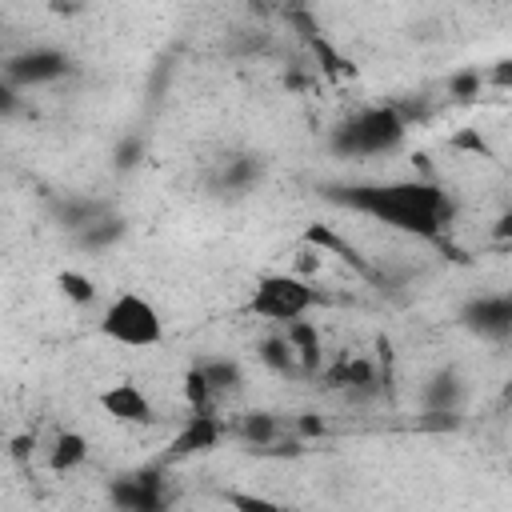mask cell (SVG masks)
Segmentation results:
<instances>
[{
  "label": "cell",
  "instance_id": "24",
  "mask_svg": "<svg viewBox=\"0 0 512 512\" xmlns=\"http://www.w3.org/2000/svg\"><path fill=\"white\" fill-rule=\"evenodd\" d=\"M32 448H36L32 432H24V436H16V440H12V456H16V460H28V456H32Z\"/></svg>",
  "mask_w": 512,
  "mask_h": 512
},
{
  "label": "cell",
  "instance_id": "14",
  "mask_svg": "<svg viewBox=\"0 0 512 512\" xmlns=\"http://www.w3.org/2000/svg\"><path fill=\"white\" fill-rule=\"evenodd\" d=\"M236 436L248 440V444H256V448H268V444H276V436H280V420H276L272 412H244V416L236 420Z\"/></svg>",
  "mask_w": 512,
  "mask_h": 512
},
{
  "label": "cell",
  "instance_id": "18",
  "mask_svg": "<svg viewBox=\"0 0 512 512\" xmlns=\"http://www.w3.org/2000/svg\"><path fill=\"white\" fill-rule=\"evenodd\" d=\"M200 368H204V376H208V384H212L216 396H220V392H236V388L244 384V372H240L236 360H208V364H200Z\"/></svg>",
  "mask_w": 512,
  "mask_h": 512
},
{
  "label": "cell",
  "instance_id": "1",
  "mask_svg": "<svg viewBox=\"0 0 512 512\" xmlns=\"http://www.w3.org/2000/svg\"><path fill=\"white\" fill-rule=\"evenodd\" d=\"M332 200L372 216L376 224H384L392 232H408V236L428 240V244H444V232L456 220L452 196L428 176L384 180V184H352V188H336Z\"/></svg>",
  "mask_w": 512,
  "mask_h": 512
},
{
  "label": "cell",
  "instance_id": "8",
  "mask_svg": "<svg viewBox=\"0 0 512 512\" xmlns=\"http://www.w3.org/2000/svg\"><path fill=\"white\" fill-rule=\"evenodd\" d=\"M64 68H68L64 52H56V48H28V52L8 60L4 76H8V84H44V80L64 76Z\"/></svg>",
  "mask_w": 512,
  "mask_h": 512
},
{
  "label": "cell",
  "instance_id": "12",
  "mask_svg": "<svg viewBox=\"0 0 512 512\" xmlns=\"http://www.w3.org/2000/svg\"><path fill=\"white\" fill-rule=\"evenodd\" d=\"M88 452H92L88 436L76 432V428H64V432H56L52 444H48V472L68 476V472H76V468L88 460Z\"/></svg>",
  "mask_w": 512,
  "mask_h": 512
},
{
  "label": "cell",
  "instance_id": "5",
  "mask_svg": "<svg viewBox=\"0 0 512 512\" xmlns=\"http://www.w3.org/2000/svg\"><path fill=\"white\" fill-rule=\"evenodd\" d=\"M96 404H100V412H104L108 420L128 424V428H144V424H152V420H156L152 400H148V396H144V388H140V384H132V380H116L112 388H104V392L96 396Z\"/></svg>",
  "mask_w": 512,
  "mask_h": 512
},
{
  "label": "cell",
  "instance_id": "22",
  "mask_svg": "<svg viewBox=\"0 0 512 512\" xmlns=\"http://www.w3.org/2000/svg\"><path fill=\"white\" fill-rule=\"evenodd\" d=\"M484 84H492V88H512V60H496V64L484 72Z\"/></svg>",
  "mask_w": 512,
  "mask_h": 512
},
{
  "label": "cell",
  "instance_id": "11",
  "mask_svg": "<svg viewBox=\"0 0 512 512\" xmlns=\"http://www.w3.org/2000/svg\"><path fill=\"white\" fill-rule=\"evenodd\" d=\"M304 244H312V248H320L324 256H336V260H344V264H352L360 276H368V280H380V272L372 268V260H364L360 256V248H352L332 224H308L304 228Z\"/></svg>",
  "mask_w": 512,
  "mask_h": 512
},
{
  "label": "cell",
  "instance_id": "10",
  "mask_svg": "<svg viewBox=\"0 0 512 512\" xmlns=\"http://www.w3.org/2000/svg\"><path fill=\"white\" fill-rule=\"evenodd\" d=\"M224 436V420L216 412H192L184 420V428L172 436V456H200V452H212Z\"/></svg>",
  "mask_w": 512,
  "mask_h": 512
},
{
  "label": "cell",
  "instance_id": "4",
  "mask_svg": "<svg viewBox=\"0 0 512 512\" xmlns=\"http://www.w3.org/2000/svg\"><path fill=\"white\" fill-rule=\"evenodd\" d=\"M316 288L292 272H264L256 284H252V296H248V312L268 320V324H296L304 320L312 308H316Z\"/></svg>",
  "mask_w": 512,
  "mask_h": 512
},
{
  "label": "cell",
  "instance_id": "3",
  "mask_svg": "<svg viewBox=\"0 0 512 512\" xmlns=\"http://www.w3.org/2000/svg\"><path fill=\"white\" fill-rule=\"evenodd\" d=\"M100 336L120 348H156L164 340V320L140 292H120L100 312Z\"/></svg>",
  "mask_w": 512,
  "mask_h": 512
},
{
  "label": "cell",
  "instance_id": "2",
  "mask_svg": "<svg viewBox=\"0 0 512 512\" xmlns=\"http://www.w3.org/2000/svg\"><path fill=\"white\" fill-rule=\"evenodd\" d=\"M404 132H408V124L396 108L372 104V108H360L356 116H348L332 132V148L340 156H380V152H392L404 140Z\"/></svg>",
  "mask_w": 512,
  "mask_h": 512
},
{
  "label": "cell",
  "instance_id": "23",
  "mask_svg": "<svg viewBox=\"0 0 512 512\" xmlns=\"http://www.w3.org/2000/svg\"><path fill=\"white\" fill-rule=\"evenodd\" d=\"M296 432H300V436H324V420H320L316 412H300Z\"/></svg>",
  "mask_w": 512,
  "mask_h": 512
},
{
  "label": "cell",
  "instance_id": "25",
  "mask_svg": "<svg viewBox=\"0 0 512 512\" xmlns=\"http://www.w3.org/2000/svg\"><path fill=\"white\" fill-rule=\"evenodd\" d=\"M504 252H508V256H512V240H508V244H504Z\"/></svg>",
  "mask_w": 512,
  "mask_h": 512
},
{
  "label": "cell",
  "instance_id": "6",
  "mask_svg": "<svg viewBox=\"0 0 512 512\" xmlns=\"http://www.w3.org/2000/svg\"><path fill=\"white\" fill-rule=\"evenodd\" d=\"M460 320L480 332L484 340H508L512 336V296L500 292V296H476L464 304Z\"/></svg>",
  "mask_w": 512,
  "mask_h": 512
},
{
  "label": "cell",
  "instance_id": "15",
  "mask_svg": "<svg viewBox=\"0 0 512 512\" xmlns=\"http://www.w3.org/2000/svg\"><path fill=\"white\" fill-rule=\"evenodd\" d=\"M56 288H60V296H64L68 304H76V308H88V304L96 300V284H92L84 272H76V268H60V272H56Z\"/></svg>",
  "mask_w": 512,
  "mask_h": 512
},
{
  "label": "cell",
  "instance_id": "21",
  "mask_svg": "<svg viewBox=\"0 0 512 512\" xmlns=\"http://www.w3.org/2000/svg\"><path fill=\"white\" fill-rule=\"evenodd\" d=\"M448 144H452V148H460V152H472V156H492V148L484 144V136H480V132H456Z\"/></svg>",
  "mask_w": 512,
  "mask_h": 512
},
{
  "label": "cell",
  "instance_id": "13",
  "mask_svg": "<svg viewBox=\"0 0 512 512\" xmlns=\"http://www.w3.org/2000/svg\"><path fill=\"white\" fill-rule=\"evenodd\" d=\"M292 352H296V364H300V376H312L320 372V332L308 324V320H296L284 328Z\"/></svg>",
  "mask_w": 512,
  "mask_h": 512
},
{
  "label": "cell",
  "instance_id": "9",
  "mask_svg": "<svg viewBox=\"0 0 512 512\" xmlns=\"http://www.w3.org/2000/svg\"><path fill=\"white\" fill-rule=\"evenodd\" d=\"M324 388H344V392H376L380 388V364L368 356H340L336 364L320 368Z\"/></svg>",
  "mask_w": 512,
  "mask_h": 512
},
{
  "label": "cell",
  "instance_id": "20",
  "mask_svg": "<svg viewBox=\"0 0 512 512\" xmlns=\"http://www.w3.org/2000/svg\"><path fill=\"white\" fill-rule=\"evenodd\" d=\"M480 88H484V72H480V68H460V72L448 80V92H452L456 100L480 96Z\"/></svg>",
  "mask_w": 512,
  "mask_h": 512
},
{
  "label": "cell",
  "instance_id": "16",
  "mask_svg": "<svg viewBox=\"0 0 512 512\" xmlns=\"http://www.w3.org/2000/svg\"><path fill=\"white\" fill-rule=\"evenodd\" d=\"M180 392H184V400H188V408H192V412H212L216 392H212V384H208L204 368H188V372H184V380H180Z\"/></svg>",
  "mask_w": 512,
  "mask_h": 512
},
{
  "label": "cell",
  "instance_id": "17",
  "mask_svg": "<svg viewBox=\"0 0 512 512\" xmlns=\"http://www.w3.org/2000/svg\"><path fill=\"white\" fill-rule=\"evenodd\" d=\"M260 360H264L272 372H280V376L300 372V364H296V352H292L288 336H268V340L260 344Z\"/></svg>",
  "mask_w": 512,
  "mask_h": 512
},
{
  "label": "cell",
  "instance_id": "19",
  "mask_svg": "<svg viewBox=\"0 0 512 512\" xmlns=\"http://www.w3.org/2000/svg\"><path fill=\"white\" fill-rule=\"evenodd\" d=\"M224 500L232 512H292V508H284L268 496H256V492H224Z\"/></svg>",
  "mask_w": 512,
  "mask_h": 512
},
{
  "label": "cell",
  "instance_id": "7",
  "mask_svg": "<svg viewBox=\"0 0 512 512\" xmlns=\"http://www.w3.org/2000/svg\"><path fill=\"white\" fill-rule=\"evenodd\" d=\"M112 500L120 512H164V484L156 472H132L112 480Z\"/></svg>",
  "mask_w": 512,
  "mask_h": 512
}]
</instances>
